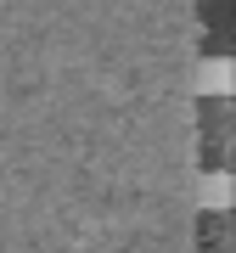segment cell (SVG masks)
Instances as JSON below:
<instances>
[{
    "label": "cell",
    "instance_id": "obj_1",
    "mask_svg": "<svg viewBox=\"0 0 236 253\" xmlns=\"http://www.w3.org/2000/svg\"><path fill=\"white\" fill-rule=\"evenodd\" d=\"M225 163V101H214L208 107V169Z\"/></svg>",
    "mask_w": 236,
    "mask_h": 253
}]
</instances>
